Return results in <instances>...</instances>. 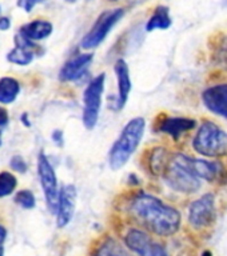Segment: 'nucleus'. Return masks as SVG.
Segmentation results:
<instances>
[{"label": "nucleus", "instance_id": "f257e3e1", "mask_svg": "<svg viewBox=\"0 0 227 256\" xmlns=\"http://www.w3.org/2000/svg\"><path fill=\"white\" fill-rule=\"evenodd\" d=\"M128 210L136 223L152 235L168 238L179 231L182 223L180 212L152 194L144 191L134 194L128 203Z\"/></svg>", "mask_w": 227, "mask_h": 256}, {"label": "nucleus", "instance_id": "f03ea898", "mask_svg": "<svg viewBox=\"0 0 227 256\" xmlns=\"http://www.w3.org/2000/svg\"><path fill=\"white\" fill-rule=\"evenodd\" d=\"M144 131L146 120L142 116H135L126 123L120 135L108 151V167L112 171H119L128 163L142 143Z\"/></svg>", "mask_w": 227, "mask_h": 256}, {"label": "nucleus", "instance_id": "7ed1b4c3", "mask_svg": "<svg viewBox=\"0 0 227 256\" xmlns=\"http://www.w3.org/2000/svg\"><path fill=\"white\" fill-rule=\"evenodd\" d=\"M191 147L202 158L223 159L227 158V132L215 122L204 120L196 128Z\"/></svg>", "mask_w": 227, "mask_h": 256}, {"label": "nucleus", "instance_id": "20e7f679", "mask_svg": "<svg viewBox=\"0 0 227 256\" xmlns=\"http://www.w3.org/2000/svg\"><path fill=\"white\" fill-rule=\"evenodd\" d=\"M162 179L172 191L183 195L196 194L202 188V180L195 175L190 166V156L184 154H174L168 163Z\"/></svg>", "mask_w": 227, "mask_h": 256}, {"label": "nucleus", "instance_id": "39448f33", "mask_svg": "<svg viewBox=\"0 0 227 256\" xmlns=\"http://www.w3.org/2000/svg\"><path fill=\"white\" fill-rule=\"evenodd\" d=\"M104 83H106V74L102 72L90 80V83L87 84L83 92L82 120H83L84 128L87 130H94L99 120L100 108L103 102Z\"/></svg>", "mask_w": 227, "mask_h": 256}, {"label": "nucleus", "instance_id": "423d86ee", "mask_svg": "<svg viewBox=\"0 0 227 256\" xmlns=\"http://www.w3.org/2000/svg\"><path fill=\"white\" fill-rule=\"evenodd\" d=\"M124 10L123 8H114L103 11L98 16L95 23L90 28V31L84 35L80 42V47L83 50H92L103 43L111 30L123 19Z\"/></svg>", "mask_w": 227, "mask_h": 256}, {"label": "nucleus", "instance_id": "0eeeda50", "mask_svg": "<svg viewBox=\"0 0 227 256\" xmlns=\"http://www.w3.org/2000/svg\"><path fill=\"white\" fill-rule=\"evenodd\" d=\"M216 208L214 192H206L188 206V224L195 230H206L215 223Z\"/></svg>", "mask_w": 227, "mask_h": 256}, {"label": "nucleus", "instance_id": "6e6552de", "mask_svg": "<svg viewBox=\"0 0 227 256\" xmlns=\"http://www.w3.org/2000/svg\"><path fill=\"white\" fill-rule=\"evenodd\" d=\"M38 176H39L40 186L43 190L46 203L51 214L56 215L58 211V203H59V186H58V178L56 172L50 163V160L44 152H40L38 156Z\"/></svg>", "mask_w": 227, "mask_h": 256}, {"label": "nucleus", "instance_id": "1a4fd4ad", "mask_svg": "<svg viewBox=\"0 0 227 256\" xmlns=\"http://www.w3.org/2000/svg\"><path fill=\"white\" fill-rule=\"evenodd\" d=\"M126 247L138 256H170L166 248L152 240L150 232L139 228H130L124 235Z\"/></svg>", "mask_w": 227, "mask_h": 256}, {"label": "nucleus", "instance_id": "9d476101", "mask_svg": "<svg viewBox=\"0 0 227 256\" xmlns=\"http://www.w3.org/2000/svg\"><path fill=\"white\" fill-rule=\"evenodd\" d=\"M190 166L192 171L200 180L207 183H218L226 180V166L223 159L208 160L206 158H191L190 156Z\"/></svg>", "mask_w": 227, "mask_h": 256}, {"label": "nucleus", "instance_id": "9b49d317", "mask_svg": "<svg viewBox=\"0 0 227 256\" xmlns=\"http://www.w3.org/2000/svg\"><path fill=\"white\" fill-rule=\"evenodd\" d=\"M196 128V120L188 116H160L158 118L156 130L160 134L170 136L174 142L182 139L187 132L194 131Z\"/></svg>", "mask_w": 227, "mask_h": 256}, {"label": "nucleus", "instance_id": "f8f14e48", "mask_svg": "<svg viewBox=\"0 0 227 256\" xmlns=\"http://www.w3.org/2000/svg\"><path fill=\"white\" fill-rule=\"evenodd\" d=\"M202 103L212 115L227 120V82L206 88L202 92Z\"/></svg>", "mask_w": 227, "mask_h": 256}, {"label": "nucleus", "instance_id": "ddd939ff", "mask_svg": "<svg viewBox=\"0 0 227 256\" xmlns=\"http://www.w3.org/2000/svg\"><path fill=\"white\" fill-rule=\"evenodd\" d=\"M76 187L74 184H66L60 188L59 203L56 211V224L59 228H64L74 218L76 207Z\"/></svg>", "mask_w": 227, "mask_h": 256}, {"label": "nucleus", "instance_id": "4468645a", "mask_svg": "<svg viewBox=\"0 0 227 256\" xmlns=\"http://www.w3.org/2000/svg\"><path fill=\"white\" fill-rule=\"evenodd\" d=\"M92 54H79L67 60L59 71V80L63 83L76 82L87 72L90 64L92 63Z\"/></svg>", "mask_w": 227, "mask_h": 256}, {"label": "nucleus", "instance_id": "2eb2a0df", "mask_svg": "<svg viewBox=\"0 0 227 256\" xmlns=\"http://www.w3.org/2000/svg\"><path fill=\"white\" fill-rule=\"evenodd\" d=\"M114 72H115L116 82H118V95H116L115 108L116 111H120L127 104L128 96H130L132 88L130 67H128L127 62L124 59L116 60L115 66H114Z\"/></svg>", "mask_w": 227, "mask_h": 256}, {"label": "nucleus", "instance_id": "dca6fc26", "mask_svg": "<svg viewBox=\"0 0 227 256\" xmlns=\"http://www.w3.org/2000/svg\"><path fill=\"white\" fill-rule=\"evenodd\" d=\"M15 47L7 54V60L16 66H28L34 60V50L36 46L23 35L15 36Z\"/></svg>", "mask_w": 227, "mask_h": 256}, {"label": "nucleus", "instance_id": "f3484780", "mask_svg": "<svg viewBox=\"0 0 227 256\" xmlns=\"http://www.w3.org/2000/svg\"><path fill=\"white\" fill-rule=\"evenodd\" d=\"M172 152L167 151L164 147H155L151 148L148 152L147 159V167L148 171L151 172L152 175L160 176L163 175V172L166 171L170 160H171Z\"/></svg>", "mask_w": 227, "mask_h": 256}, {"label": "nucleus", "instance_id": "a211bd4d", "mask_svg": "<svg viewBox=\"0 0 227 256\" xmlns=\"http://www.w3.org/2000/svg\"><path fill=\"white\" fill-rule=\"evenodd\" d=\"M52 24L47 20H32L31 23L24 24L20 28V35H23L26 39L35 42V40H43L52 34Z\"/></svg>", "mask_w": 227, "mask_h": 256}, {"label": "nucleus", "instance_id": "6ab92c4d", "mask_svg": "<svg viewBox=\"0 0 227 256\" xmlns=\"http://www.w3.org/2000/svg\"><path fill=\"white\" fill-rule=\"evenodd\" d=\"M172 19L170 16V10L166 6H158L154 10L152 15L146 23V31L152 32L155 30H167L171 27Z\"/></svg>", "mask_w": 227, "mask_h": 256}, {"label": "nucleus", "instance_id": "aec40b11", "mask_svg": "<svg viewBox=\"0 0 227 256\" xmlns=\"http://www.w3.org/2000/svg\"><path fill=\"white\" fill-rule=\"evenodd\" d=\"M92 256H132L128 252V248L118 242L116 239L107 236L104 238L99 243V246L95 248V251L92 254Z\"/></svg>", "mask_w": 227, "mask_h": 256}, {"label": "nucleus", "instance_id": "412c9836", "mask_svg": "<svg viewBox=\"0 0 227 256\" xmlns=\"http://www.w3.org/2000/svg\"><path fill=\"white\" fill-rule=\"evenodd\" d=\"M20 94V83L14 78L4 76L0 79V103H14Z\"/></svg>", "mask_w": 227, "mask_h": 256}, {"label": "nucleus", "instance_id": "4be33fe9", "mask_svg": "<svg viewBox=\"0 0 227 256\" xmlns=\"http://www.w3.org/2000/svg\"><path fill=\"white\" fill-rule=\"evenodd\" d=\"M16 187H18V180L14 174L8 171L0 172V198L12 195Z\"/></svg>", "mask_w": 227, "mask_h": 256}, {"label": "nucleus", "instance_id": "5701e85b", "mask_svg": "<svg viewBox=\"0 0 227 256\" xmlns=\"http://www.w3.org/2000/svg\"><path fill=\"white\" fill-rule=\"evenodd\" d=\"M15 203L24 210H32L36 206L35 195L30 190H20L16 192Z\"/></svg>", "mask_w": 227, "mask_h": 256}, {"label": "nucleus", "instance_id": "b1692460", "mask_svg": "<svg viewBox=\"0 0 227 256\" xmlns=\"http://www.w3.org/2000/svg\"><path fill=\"white\" fill-rule=\"evenodd\" d=\"M10 167L19 174H26L28 170V164L22 155H14L10 162Z\"/></svg>", "mask_w": 227, "mask_h": 256}, {"label": "nucleus", "instance_id": "393cba45", "mask_svg": "<svg viewBox=\"0 0 227 256\" xmlns=\"http://www.w3.org/2000/svg\"><path fill=\"white\" fill-rule=\"evenodd\" d=\"M44 2H47V0H18V6L23 8L26 12H31L36 4L44 3Z\"/></svg>", "mask_w": 227, "mask_h": 256}, {"label": "nucleus", "instance_id": "a878e982", "mask_svg": "<svg viewBox=\"0 0 227 256\" xmlns=\"http://www.w3.org/2000/svg\"><path fill=\"white\" fill-rule=\"evenodd\" d=\"M52 140L58 146H63V132L60 130H56V131L52 132Z\"/></svg>", "mask_w": 227, "mask_h": 256}, {"label": "nucleus", "instance_id": "bb28decb", "mask_svg": "<svg viewBox=\"0 0 227 256\" xmlns=\"http://www.w3.org/2000/svg\"><path fill=\"white\" fill-rule=\"evenodd\" d=\"M8 124V112L4 107H0V127H4Z\"/></svg>", "mask_w": 227, "mask_h": 256}, {"label": "nucleus", "instance_id": "cd10ccee", "mask_svg": "<svg viewBox=\"0 0 227 256\" xmlns=\"http://www.w3.org/2000/svg\"><path fill=\"white\" fill-rule=\"evenodd\" d=\"M11 27V22L8 18H0V30L2 31H7Z\"/></svg>", "mask_w": 227, "mask_h": 256}, {"label": "nucleus", "instance_id": "c85d7f7f", "mask_svg": "<svg viewBox=\"0 0 227 256\" xmlns=\"http://www.w3.org/2000/svg\"><path fill=\"white\" fill-rule=\"evenodd\" d=\"M6 238H7V230L0 224V248L3 247V243L4 240H6Z\"/></svg>", "mask_w": 227, "mask_h": 256}, {"label": "nucleus", "instance_id": "c756f323", "mask_svg": "<svg viewBox=\"0 0 227 256\" xmlns=\"http://www.w3.org/2000/svg\"><path fill=\"white\" fill-rule=\"evenodd\" d=\"M202 256H212V255H211V252H210V251H204L203 255H202Z\"/></svg>", "mask_w": 227, "mask_h": 256}, {"label": "nucleus", "instance_id": "7c9ffc66", "mask_svg": "<svg viewBox=\"0 0 227 256\" xmlns=\"http://www.w3.org/2000/svg\"><path fill=\"white\" fill-rule=\"evenodd\" d=\"M3 254H4V250H3V247L0 248V256H3Z\"/></svg>", "mask_w": 227, "mask_h": 256}, {"label": "nucleus", "instance_id": "2f4dec72", "mask_svg": "<svg viewBox=\"0 0 227 256\" xmlns=\"http://www.w3.org/2000/svg\"><path fill=\"white\" fill-rule=\"evenodd\" d=\"M66 2H67V3H75L76 0H66Z\"/></svg>", "mask_w": 227, "mask_h": 256}, {"label": "nucleus", "instance_id": "473e14b6", "mask_svg": "<svg viewBox=\"0 0 227 256\" xmlns=\"http://www.w3.org/2000/svg\"><path fill=\"white\" fill-rule=\"evenodd\" d=\"M0 146H2V130H0Z\"/></svg>", "mask_w": 227, "mask_h": 256}, {"label": "nucleus", "instance_id": "72a5a7b5", "mask_svg": "<svg viewBox=\"0 0 227 256\" xmlns=\"http://www.w3.org/2000/svg\"><path fill=\"white\" fill-rule=\"evenodd\" d=\"M108 2H112V3H114V2H118V0H108Z\"/></svg>", "mask_w": 227, "mask_h": 256}]
</instances>
